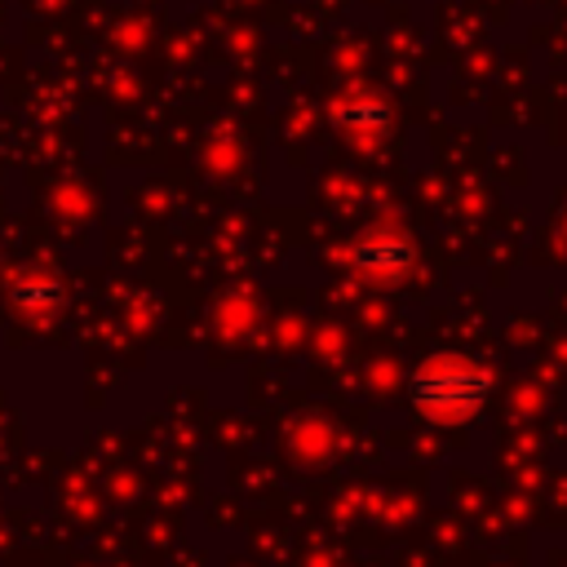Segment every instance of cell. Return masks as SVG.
<instances>
[{"instance_id": "7a4b0ae2", "label": "cell", "mask_w": 567, "mask_h": 567, "mask_svg": "<svg viewBox=\"0 0 567 567\" xmlns=\"http://www.w3.org/2000/svg\"><path fill=\"white\" fill-rule=\"evenodd\" d=\"M412 261H416L412 239L390 235V230H381V235H363L359 244H350V266L363 270V275H390V279H394V275H403Z\"/></svg>"}, {"instance_id": "3957f363", "label": "cell", "mask_w": 567, "mask_h": 567, "mask_svg": "<svg viewBox=\"0 0 567 567\" xmlns=\"http://www.w3.org/2000/svg\"><path fill=\"white\" fill-rule=\"evenodd\" d=\"M13 301H18L22 310H40V306H53V301H58V288L44 284V279H27V284L13 288Z\"/></svg>"}, {"instance_id": "6da1fadb", "label": "cell", "mask_w": 567, "mask_h": 567, "mask_svg": "<svg viewBox=\"0 0 567 567\" xmlns=\"http://www.w3.org/2000/svg\"><path fill=\"white\" fill-rule=\"evenodd\" d=\"M408 390H412V403L421 416H430L439 425H465L487 403L492 368L470 359V354L439 350L412 368Z\"/></svg>"}]
</instances>
